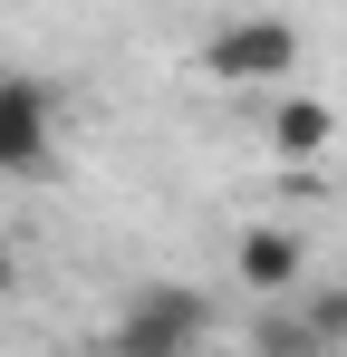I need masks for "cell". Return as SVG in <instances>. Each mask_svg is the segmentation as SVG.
Returning a JSON list of instances; mask_svg holds the SVG:
<instances>
[{
  "label": "cell",
  "mask_w": 347,
  "mask_h": 357,
  "mask_svg": "<svg viewBox=\"0 0 347 357\" xmlns=\"http://www.w3.org/2000/svg\"><path fill=\"white\" fill-rule=\"evenodd\" d=\"M203 338H213V290H193V280H135L125 309L107 319L97 357H203Z\"/></svg>",
  "instance_id": "1"
},
{
  "label": "cell",
  "mask_w": 347,
  "mask_h": 357,
  "mask_svg": "<svg viewBox=\"0 0 347 357\" xmlns=\"http://www.w3.org/2000/svg\"><path fill=\"white\" fill-rule=\"evenodd\" d=\"M193 59H203L213 87H280L289 68L309 59V39H299V20H280V10H251V20H222Z\"/></svg>",
  "instance_id": "2"
},
{
  "label": "cell",
  "mask_w": 347,
  "mask_h": 357,
  "mask_svg": "<svg viewBox=\"0 0 347 357\" xmlns=\"http://www.w3.org/2000/svg\"><path fill=\"white\" fill-rule=\"evenodd\" d=\"M58 165V87L29 68H0V174L29 183Z\"/></svg>",
  "instance_id": "3"
},
{
  "label": "cell",
  "mask_w": 347,
  "mask_h": 357,
  "mask_svg": "<svg viewBox=\"0 0 347 357\" xmlns=\"http://www.w3.org/2000/svg\"><path fill=\"white\" fill-rule=\"evenodd\" d=\"M299 271H309V251H299V232H280V222H251V232L231 241V280L261 290V299L299 290Z\"/></svg>",
  "instance_id": "4"
},
{
  "label": "cell",
  "mask_w": 347,
  "mask_h": 357,
  "mask_svg": "<svg viewBox=\"0 0 347 357\" xmlns=\"http://www.w3.org/2000/svg\"><path fill=\"white\" fill-rule=\"evenodd\" d=\"M328 145H338V107L328 97H289L270 116V155H289V165H318Z\"/></svg>",
  "instance_id": "5"
},
{
  "label": "cell",
  "mask_w": 347,
  "mask_h": 357,
  "mask_svg": "<svg viewBox=\"0 0 347 357\" xmlns=\"http://www.w3.org/2000/svg\"><path fill=\"white\" fill-rule=\"evenodd\" d=\"M20 290V251H10V232H0V299Z\"/></svg>",
  "instance_id": "6"
}]
</instances>
